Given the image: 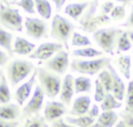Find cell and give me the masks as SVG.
<instances>
[{
	"instance_id": "obj_41",
	"label": "cell",
	"mask_w": 133,
	"mask_h": 127,
	"mask_svg": "<svg viewBox=\"0 0 133 127\" xmlns=\"http://www.w3.org/2000/svg\"><path fill=\"white\" fill-rule=\"evenodd\" d=\"M8 59H9L8 54L6 52H4L3 50L0 49V67H4L7 63Z\"/></svg>"
},
{
	"instance_id": "obj_13",
	"label": "cell",
	"mask_w": 133,
	"mask_h": 127,
	"mask_svg": "<svg viewBox=\"0 0 133 127\" xmlns=\"http://www.w3.org/2000/svg\"><path fill=\"white\" fill-rule=\"evenodd\" d=\"M35 82H36V69L33 71V74L30 76V78L24 83H22L20 86H18V88L15 92V99L20 106H22L31 95Z\"/></svg>"
},
{
	"instance_id": "obj_33",
	"label": "cell",
	"mask_w": 133,
	"mask_h": 127,
	"mask_svg": "<svg viewBox=\"0 0 133 127\" xmlns=\"http://www.w3.org/2000/svg\"><path fill=\"white\" fill-rule=\"evenodd\" d=\"M125 111L133 113V80H130L126 91V108Z\"/></svg>"
},
{
	"instance_id": "obj_25",
	"label": "cell",
	"mask_w": 133,
	"mask_h": 127,
	"mask_svg": "<svg viewBox=\"0 0 133 127\" xmlns=\"http://www.w3.org/2000/svg\"><path fill=\"white\" fill-rule=\"evenodd\" d=\"M64 121L68 124H71L76 127H89L95 123V119L88 117L87 115L80 117H66Z\"/></svg>"
},
{
	"instance_id": "obj_20",
	"label": "cell",
	"mask_w": 133,
	"mask_h": 127,
	"mask_svg": "<svg viewBox=\"0 0 133 127\" xmlns=\"http://www.w3.org/2000/svg\"><path fill=\"white\" fill-rule=\"evenodd\" d=\"M12 37L14 35L8 30H5L0 26V47L3 48L7 53L8 56L11 57L14 55L12 50Z\"/></svg>"
},
{
	"instance_id": "obj_9",
	"label": "cell",
	"mask_w": 133,
	"mask_h": 127,
	"mask_svg": "<svg viewBox=\"0 0 133 127\" xmlns=\"http://www.w3.org/2000/svg\"><path fill=\"white\" fill-rule=\"evenodd\" d=\"M70 66L69 60V53L65 50H60L57 53H55L51 58L46 60L44 62V68L57 74L61 75L64 74L66 69Z\"/></svg>"
},
{
	"instance_id": "obj_45",
	"label": "cell",
	"mask_w": 133,
	"mask_h": 127,
	"mask_svg": "<svg viewBox=\"0 0 133 127\" xmlns=\"http://www.w3.org/2000/svg\"><path fill=\"white\" fill-rule=\"evenodd\" d=\"M115 127H126V125H125V124H124V122L121 120V121H118V122L116 123Z\"/></svg>"
},
{
	"instance_id": "obj_50",
	"label": "cell",
	"mask_w": 133,
	"mask_h": 127,
	"mask_svg": "<svg viewBox=\"0 0 133 127\" xmlns=\"http://www.w3.org/2000/svg\"><path fill=\"white\" fill-rule=\"evenodd\" d=\"M2 74H3V71H2V70H0V77L2 76Z\"/></svg>"
},
{
	"instance_id": "obj_36",
	"label": "cell",
	"mask_w": 133,
	"mask_h": 127,
	"mask_svg": "<svg viewBox=\"0 0 133 127\" xmlns=\"http://www.w3.org/2000/svg\"><path fill=\"white\" fill-rule=\"evenodd\" d=\"M106 94L107 93L105 92V90L102 86L101 82L98 79H96V81H95V95H94L95 101L96 102H102Z\"/></svg>"
},
{
	"instance_id": "obj_22",
	"label": "cell",
	"mask_w": 133,
	"mask_h": 127,
	"mask_svg": "<svg viewBox=\"0 0 133 127\" xmlns=\"http://www.w3.org/2000/svg\"><path fill=\"white\" fill-rule=\"evenodd\" d=\"M102 54H103V51L97 50L92 47L77 48L72 51V55L74 57H82V58H94L97 56H101Z\"/></svg>"
},
{
	"instance_id": "obj_5",
	"label": "cell",
	"mask_w": 133,
	"mask_h": 127,
	"mask_svg": "<svg viewBox=\"0 0 133 127\" xmlns=\"http://www.w3.org/2000/svg\"><path fill=\"white\" fill-rule=\"evenodd\" d=\"M110 62V58L108 57H101L95 59H80V58H73L70 62V69L73 72L84 74V75H95L100 73L107 65Z\"/></svg>"
},
{
	"instance_id": "obj_7",
	"label": "cell",
	"mask_w": 133,
	"mask_h": 127,
	"mask_svg": "<svg viewBox=\"0 0 133 127\" xmlns=\"http://www.w3.org/2000/svg\"><path fill=\"white\" fill-rule=\"evenodd\" d=\"M0 26L12 31H23V17L19 9L6 2H0Z\"/></svg>"
},
{
	"instance_id": "obj_37",
	"label": "cell",
	"mask_w": 133,
	"mask_h": 127,
	"mask_svg": "<svg viewBox=\"0 0 133 127\" xmlns=\"http://www.w3.org/2000/svg\"><path fill=\"white\" fill-rule=\"evenodd\" d=\"M121 116H122V121L124 122L126 127H133V113L123 111Z\"/></svg>"
},
{
	"instance_id": "obj_39",
	"label": "cell",
	"mask_w": 133,
	"mask_h": 127,
	"mask_svg": "<svg viewBox=\"0 0 133 127\" xmlns=\"http://www.w3.org/2000/svg\"><path fill=\"white\" fill-rule=\"evenodd\" d=\"M86 115H87L88 117L92 118V119L98 118L99 115H100V107H99L97 104H92L91 107H89V109H88V111H87Z\"/></svg>"
},
{
	"instance_id": "obj_10",
	"label": "cell",
	"mask_w": 133,
	"mask_h": 127,
	"mask_svg": "<svg viewBox=\"0 0 133 127\" xmlns=\"http://www.w3.org/2000/svg\"><path fill=\"white\" fill-rule=\"evenodd\" d=\"M44 98H45V94H44L42 87L38 84H36L31 98L28 100V102L25 104V106L22 109L23 116L27 117V118H31L32 116L38 115L39 110L43 107Z\"/></svg>"
},
{
	"instance_id": "obj_30",
	"label": "cell",
	"mask_w": 133,
	"mask_h": 127,
	"mask_svg": "<svg viewBox=\"0 0 133 127\" xmlns=\"http://www.w3.org/2000/svg\"><path fill=\"white\" fill-rule=\"evenodd\" d=\"M98 80L101 82L102 86L104 87L106 93H111V85H112V78L111 74L108 69H103L98 76Z\"/></svg>"
},
{
	"instance_id": "obj_27",
	"label": "cell",
	"mask_w": 133,
	"mask_h": 127,
	"mask_svg": "<svg viewBox=\"0 0 133 127\" xmlns=\"http://www.w3.org/2000/svg\"><path fill=\"white\" fill-rule=\"evenodd\" d=\"M116 65L118 67L119 72L124 75V77L126 79H130L131 77V73H130V69H131V57L130 55H121L117 59H116Z\"/></svg>"
},
{
	"instance_id": "obj_24",
	"label": "cell",
	"mask_w": 133,
	"mask_h": 127,
	"mask_svg": "<svg viewBox=\"0 0 133 127\" xmlns=\"http://www.w3.org/2000/svg\"><path fill=\"white\" fill-rule=\"evenodd\" d=\"M117 119H118L117 113L113 110H109V111H103L102 113H100L97 122L103 127H112L117 122Z\"/></svg>"
},
{
	"instance_id": "obj_17",
	"label": "cell",
	"mask_w": 133,
	"mask_h": 127,
	"mask_svg": "<svg viewBox=\"0 0 133 127\" xmlns=\"http://www.w3.org/2000/svg\"><path fill=\"white\" fill-rule=\"evenodd\" d=\"M21 115V107L18 103H7L0 105V120L16 121Z\"/></svg>"
},
{
	"instance_id": "obj_12",
	"label": "cell",
	"mask_w": 133,
	"mask_h": 127,
	"mask_svg": "<svg viewBox=\"0 0 133 127\" xmlns=\"http://www.w3.org/2000/svg\"><path fill=\"white\" fill-rule=\"evenodd\" d=\"M66 112V106L60 101H48L44 108V118L47 123L60 119Z\"/></svg>"
},
{
	"instance_id": "obj_47",
	"label": "cell",
	"mask_w": 133,
	"mask_h": 127,
	"mask_svg": "<svg viewBox=\"0 0 133 127\" xmlns=\"http://www.w3.org/2000/svg\"><path fill=\"white\" fill-rule=\"evenodd\" d=\"M127 33H128V36H129V39L133 42V31L132 30H130V31H127Z\"/></svg>"
},
{
	"instance_id": "obj_32",
	"label": "cell",
	"mask_w": 133,
	"mask_h": 127,
	"mask_svg": "<svg viewBox=\"0 0 133 127\" xmlns=\"http://www.w3.org/2000/svg\"><path fill=\"white\" fill-rule=\"evenodd\" d=\"M22 127H49V125L45 120L44 116L42 117L39 115H36L34 117L27 118L26 122Z\"/></svg>"
},
{
	"instance_id": "obj_46",
	"label": "cell",
	"mask_w": 133,
	"mask_h": 127,
	"mask_svg": "<svg viewBox=\"0 0 133 127\" xmlns=\"http://www.w3.org/2000/svg\"><path fill=\"white\" fill-rule=\"evenodd\" d=\"M0 2H6V3H9V4H15L16 0H0Z\"/></svg>"
},
{
	"instance_id": "obj_18",
	"label": "cell",
	"mask_w": 133,
	"mask_h": 127,
	"mask_svg": "<svg viewBox=\"0 0 133 127\" xmlns=\"http://www.w3.org/2000/svg\"><path fill=\"white\" fill-rule=\"evenodd\" d=\"M35 49V45L22 37V36H16L12 44V50L14 53H17L19 55H30Z\"/></svg>"
},
{
	"instance_id": "obj_44",
	"label": "cell",
	"mask_w": 133,
	"mask_h": 127,
	"mask_svg": "<svg viewBox=\"0 0 133 127\" xmlns=\"http://www.w3.org/2000/svg\"><path fill=\"white\" fill-rule=\"evenodd\" d=\"M51 1L55 4V8H56V10H60V9L62 8V6L64 5V3H65L66 0H51Z\"/></svg>"
},
{
	"instance_id": "obj_4",
	"label": "cell",
	"mask_w": 133,
	"mask_h": 127,
	"mask_svg": "<svg viewBox=\"0 0 133 127\" xmlns=\"http://www.w3.org/2000/svg\"><path fill=\"white\" fill-rule=\"evenodd\" d=\"M35 70L34 65L27 59H14L6 68L7 79L11 86H17Z\"/></svg>"
},
{
	"instance_id": "obj_21",
	"label": "cell",
	"mask_w": 133,
	"mask_h": 127,
	"mask_svg": "<svg viewBox=\"0 0 133 127\" xmlns=\"http://www.w3.org/2000/svg\"><path fill=\"white\" fill-rule=\"evenodd\" d=\"M91 80L86 76H79L74 79V88L75 94L79 93H90L91 92Z\"/></svg>"
},
{
	"instance_id": "obj_15",
	"label": "cell",
	"mask_w": 133,
	"mask_h": 127,
	"mask_svg": "<svg viewBox=\"0 0 133 127\" xmlns=\"http://www.w3.org/2000/svg\"><path fill=\"white\" fill-rule=\"evenodd\" d=\"M108 69V71L111 74V78H112V85H111V94L113 95V97L122 102V100L125 97V93H126V85L124 83V81L122 80V78L119 77V75L117 74V72L115 71V69L112 67V65L109 62L106 67Z\"/></svg>"
},
{
	"instance_id": "obj_48",
	"label": "cell",
	"mask_w": 133,
	"mask_h": 127,
	"mask_svg": "<svg viewBox=\"0 0 133 127\" xmlns=\"http://www.w3.org/2000/svg\"><path fill=\"white\" fill-rule=\"evenodd\" d=\"M98 1H99V0H98ZM115 1H117V2H122V3L127 4V3H129V2H131V1H133V0H115Z\"/></svg>"
},
{
	"instance_id": "obj_26",
	"label": "cell",
	"mask_w": 133,
	"mask_h": 127,
	"mask_svg": "<svg viewBox=\"0 0 133 127\" xmlns=\"http://www.w3.org/2000/svg\"><path fill=\"white\" fill-rule=\"evenodd\" d=\"M10 99L11 95L8 86V81L6 76L2 74V76L0 77V105L10 103Z\"/></svg>"
},
{
	"instance_id": "obj_11",
	"label": "cell",
	"mask_w": 133,
	"mask_h": 127,
	"mask_svg": "<svg viewBox=\"0 0 133 127\" xmlns=\"http://www.w3.org/2000/svg\"><path fill=\"white\" fill-rule=\"evenodd\" d=\"M60 50H63L62 44L55 43V42H45V43H42L37 48H35L34 51L28 56L31 59L48 60Z\"/></svg>"
},
{
	"instance_id": "obj_3",
	"label": "cell",
	"mask_w": 133,
	"mask_h": 127,
	"mask_svg": "<svg viewBox=\"0 0 133 127\" xmlns=\"http://www.w3.org/2000/svg\"><path fill=\"white\" fill-rule=\"evenodd\" d=\"M74 24L68 20L66 18L56 14L51 22V29H50V36L56 41V43H60L65 46L66 51L69 50L68 42L72 37L74 32Z\"/></svg>"
},
{
	"instance_id": "obj_2",
	"label": "cell",
	"mask_w": 133,
	"mask_h": 127,
	"mask_svg": "<svg viewBox=\"0 0 133 127\" xmlns=\"http://www.w3.org/2000/svg\"><path fill=\"white\" fill-rule=\"evenodd\" d=\"M36 80L42 87L45 96L50 99H54L59 95L61 86V78L59 75L45 69L44 67L36 68Z\"/></svg>"
},
{
	"instance_id": "obj_23",
	"label": "cell",
	"mask_w": 133,
	"mask_h": 127,
	"mask_svg": "<svg viewBox=\"0 0 133 127\" xmlns=\"http://www.w3.org/2000/svg\"><path fill=\"white\" fill-rule=\"evenodd\" d=\"M34 1V8L36 12L45 20L50 19L52 15V7L48 0H33Z\"/></svg>"
},
{
	"instance_id": "obj_31",
	"label": "cell",
	"mask_w": 133,
	"mask_h": 127,
	"mask_svg": "<svg viewBox=\"0 0 133 127\" xmlns=\"http://www.w3.org/2000/svg\"><path fill=\"white\" fill-rule=\"evenodd\" d=\"M116 47H117V49H116L117 54H119V52H125V51H128V50L131 49L132 44H131V41L128 36L127 31H123L122 34L118 36Z\"/></svg>"
},
{
	"instance_id": "obj_6",
	"label": "cell",
	"mask_w": 133,
	"mask_h": 127,
	"mask_svg": "<svg viewBox=\"0 0 133 127\" xmlns=\"http://www.w3.org/2000/svg\"><path fill=\"white\" fill-rule=\"evenodd\" d=\"M122 29H117L115 27L99 28L92 33V39L104 52L113 55L114 47L116 46L117 39L122 34Z\"/></svg>"
},
{
	"instance_id": "obj_19",
	"label": "cell",
	"mask_w": 133,
	"mask_h": 127,
	"mask_svg": "<svg viewBox=\"0 0 133 127\" xmlns=\"http://www.w3.org/2000/svg\"><path fill=\"white\" fill-rule=\"evenodd\" d=\"M88 4H89L88 1L78 2V3H69L64 7V11L63 12L66 16H69L70 18H72L73 20H78L81 17V15L83 14V11L86 9Z\"/></svg>"
},
{
	"instance_id": "obj_40",
	"label": "cell",
	"mask_w": 133,
	"mask_h": 127,
	"mask_svg": "<svg viewBox=\"0 0 133 127\" xmlns=\"http://www.w3.org/2000/svg\"><path fill=\"white\" fill-rule=\"evenodd\" d=\"M52 127H76V126H73L71 124H68L63 119H58V120H55L52 122Z\"/></svg>"
},
{
	"instance_id": "obj_35",
	"label": "cell",
	"mask_w": 133,
	"mask_h": 127,
	"mask_svg": "<svg viewBox=\"0 0 133 127\" xmlns=\"http://www.w3.org/2000/svg\"><path fill=\"white\" fill-rule=\"evenodd\" d=\"M126 16V11H125V5H116L112 8L111 12H110V19L114 20V21H118L124 19Z\"/></svg>"
},
{
	"instance_id": "obj_16",
	"label": "cell",
	"mask_w": 133,
	"mask_h": 127,
	"mask_svg": "<svg viewBox=\"0 0 133 127\" xmlns=\"http://www.w3.org/2000/svg\"><path fill=\"white\" fill-rule=\"evenodd\" d=\"M90 104L91 100L88 96H79L74 100L70 115H72V117L85 116L90 107Z\"/></svg>"
},
{
	"instance_id": "obj_14",
	"label": "cell",
	"mask_w": 133,
	"mask_h": 127,
	"mask_svg": "<svg viewBox=\"0 0 133 127\" xmlns=\"http://www.w3.org/2000/svg\"><path fill=\"white\" fill-rule=\"evenodd\" d=\"M74 76L72 74L64 75L63 79L61 80V86L59 92V99L60 102L63 103L65 106H69L72 102L73 96L75 94L74 88Z\"/></svg>"
},
{
	"instance_id": "obj_38",
	"label": "cell",
	"mask_w": 133,
	"mask_h": 127,
	"mask_svg": "<svg viewBox=\"0 0 133 127\" xmlns=\"http://www.w3.org/2000/svg\"><path fill=\"white\" fill-rule=\"evenodd\" d=\"M115 5H114V3L112 1H106V2H104L100 6V11L103 12V14H105V15H108V14L111 12V10H112V8Z\"/></svg>"
},
{
	"instance_id": "obj_1",
	"label": "cell",
	"mask_w": 133,
	"mask_h": 127,
	"mask_svg": "<svg viewBox=\"0 0 133 127\" xmlns=\"http://www.w3.org/2000/svg\"><path fill=\"white\" fill-rule=\"evenodd\" d=\"M98 2H99L98 0L90 1L86 9L83 11V14L78 20L80 24V28L87 33H94L99 29L100 26L109 24L111 21L108 15H105L101 11L99 14L97 12L99 7Z\"/></svg>"
},
{
	"instance_id": "obj_28",
	"label": "cell",
	"mask_w": 133,
	"mask_h": 127,
	"mask_svg": "<svg viewBox=\"0 0 133 127\" xmlns=\"http://www.w3.org/2000/svg\"><path fill=\"white\" fill-rule=\"evenodd\" d=\"M122 106V102L117 101L113 95L111 93H107L103 99V101L101 102V106L100 108L103 111H109V110H113L116 108H119Z\"/></svg>"
},
{
	"instance_id": "obj_42",
	"label": "cell",
	"mask_w": 133,
	"mask_h": 127,
	"mask_svg": "<svg viewBox=\"0 0 133 127\" xmlns=\"http://www.w3.org/2000/svg\"><path fill=\"white\" fill-rule=\"evenodd\" d=\"M18 121H2L0 120V127H18Z\"/></svg>"
},
{
	"instance_id": "obj_29",
	"label": "cell",
	"mask_w": 133,
	"mask_h": 127,
	"mask_svg": "<svg viewBox=\"0 0 133 127\" xmlns=\"http://www.w3.org/2000/svg\"><path fill=\"white\" fill-rule=\"evenodd\" d=\"M71 45L73 47L83 48V47H89L91 45V42L87 36L79 33L77 31H74L72 34V37H71Z\"/></svg>"
},
{
	"instance_id": "obj_34",
	"label": "cell",
	"mask_w": 133,
	"mask_h": 127,
	"mask_svg": "<svg viewBox=\"0 0 133 127\" xmlns=\"http://www.w3.org/2000/svg\"><path fill=\"white\" fill-rule=\"evenodd\" d=\"M15 4L18 5L19 7H21L27 14L33 15L35 12V10H34V1L33 0H20V1H16Z\"/></svg>"
},
{
	"instance_id": "obj_43",
	"label": "cell",
	"mask_w": 133,
	"mask_h": 127,
	"mask_svg": "<svg viewBox=\"0 0 133 127\" xmlns=\"http://www.w3.org/2000/svg\"><path fill=\"white\" fill-rule=\"evenodd\" d=\"M121 26H122V27H133V5L131 6V12H130L129 18H128L127 21H126L125 23H123Z\"/></svg>"
},
{
	"instance_id": "obj_49",
	"label": "cell",
	"mask_w": 133,
	"mask_h": 127,
	"mask_svg": "<svg viewBox=\"0 0 133 127\" xmlns=\"http://www.w3.org/2000/svg\"><path fill=\"white\" fill-rule=\"evenodd\" d=\"M89 127H103V126H102V125H100L98 122H95V123H94L92 125H90Z\"/></svg>"
},
{
	"instance_id": "obj_8",
	"label": "cell",
	"mask_w": 133,
	"mask_h": 127,
	"mask_svg": "<svg viewBox=\"0 0 133 127\" xmlns=\"http://www.w3.org/2000/svg\"><path fill=\"white\" fill-rule=\"evenodd\" d=\"M25 30L26 34L33 40H41L48 37V25L44 20L33 17L25 18Z\"/></svg>"
}]
</instances>
